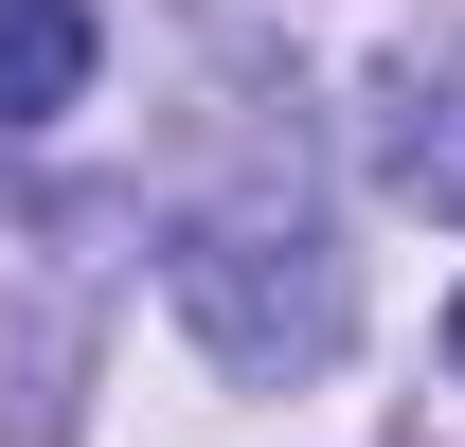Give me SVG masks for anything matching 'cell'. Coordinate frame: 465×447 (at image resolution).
I'll return each mask as SVG.
<instances>
[{"label":"cell","instance_id":"cell-1","mask_svg":"<svg viewBox=\"0 0 465 447\" xmlns=\"http://www.w3.org/2000/svg\"><path fill=\"white\" fill-rule=\"evenodd\" d=\"M162 286H179V323H197V358H215V376H322V358L358 340V269L322 251V215H304V197L179 215Z\"/></svg>","mask_w":465,"mask_h":447},{"label":"cell","instance_id":"cell-2","mask_svg":"<svg viewBox=\"0 0 465 447\" xmlns=\"http://www.w3.org/2000/svg\"><path fill=\"white\" fill-rule=\"evenodd\" d=\"M90 108V0H0V125Z\"/></svg>","mask_w":465,"mask_h":447},{"label":"cell","instance_id":"cell-3","mask_svg":"<svg viewBox=\"0 0 465 447\" xmlns=\"http://www.w3.org/2000/svg\"><path fill=\"white\" fill-rule=\"evenodd\" d=\"M394 197H430V215H465V55L394 90Z\"/></svg>","mask_w":465,"mask_h":447},{"label":"cell","instance_id":"cell-4","mask_svg":"<svg viewBox=\"0 0 465 447\" xmlns=\"http://www.w3.org/2000/svg\"><path fill=\"white\" fill-rule=\"evenodd\" d=\"M448 358H465V304H448Z\"/></svg>","mask_w":465,"mask_h":447}]
</instances>
